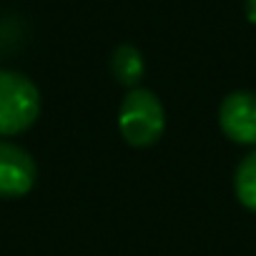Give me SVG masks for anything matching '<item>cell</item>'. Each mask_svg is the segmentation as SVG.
I'll return each mask as SVG.
<instances>
[{
  "mask_svg": "<svg viewBox=\"0 0 256 256\" xmlns=\"http://www.w3.org/2000/svg\"><path fill=\"white\" fill-rule=\"evenodd\" d=\"M234 188H236V196L238 201L256 211V151H251L236 168V176H234Z\"/></svg>",
  "mask_w": 256,
  "mask_h": 256,
  "instance_id": "obj_6",
  "label": "cell"
},
{
  "mask_svg": "<svg viewBox=\"0 0 256 256\" xmlns=\"http://www.w3.org/2000/svg\"><path fill=\"white\" fill-rule=\"evenodd\" d=\"M166 128V110L161 100L146 88H131L118 108V131L128 146H154Z\"/></svg>",
  "mask_w": 256,
  "mask_h": 256,
  "instance_id": "obj_1",
  "label": "cell"
},
{
  "mask_svg": "<svg viewBox=\"0 0 256 256\" xmlns=\"http://www.w3.org/2000/svg\"><path fill=\"white\" fill-rule=\"evenodd\" d=\"M218 123L228 141L241 146L256 144V93L234 90L221 100Z\"/></svg>",
  "mask_w": 256,
  "mask_h": 256,
  "instance_id": "obj_3",
  "label": "cell"
},
{
  "mask_svg": "<svg viewBox=\"0 0 256 256\" xmlns=\"http://www.w3.org/2000/svg\"><path fill=\"white\" fill-rule=\"evenodd\" d=\"M246 16L251 23H256V0H246Z\"/></svg>",
  "mask_w": 256,
  "mask_h": 256,
  "instance_id": "obj_7",
  "label": "cell"
},
{
  "mask_svg": "<svg viewBox=\"0 0 256 256\" xmlns=\"http://www.w3.org/2000/svg\"><path fill=\"white\" fill-rule=\"evenodd\" d=\"M40 93L30 78L16 70H0V136H16L36 123Z\"/></svg>",
  "mask_w": 256,
  "mask_h": 256,
  "instance_id": "obj_2",
  "label": "cell"
},
{
  "mask_svg": "<svg viewBox=\"0 0 256 256\" xmlns=\"http://www.w3.org/2000/svg\"><path fill=\"white\" fill-rule=\"evenodd\" d=\"M110 70H113V78L120 86L136 88V83L146 73V63H144L141 50L134 48V46H118L110 56Z\"/></svg>",
  "mask_w": 256,
  "mask_h": 256,
  "instance_id": "obj_5",
  "label": "cell"
},
{
  "mask_svg": "<svg viewBox=\"0 0 256 256\" xmlns=\"http://www.w3.org/2000/svg\"><path fill=\"white\" fill-rule=\"evenodd\" d=\"M36 161L26 148L0 141V198L26 196L36 184Z\"/></svg>",
  "mask_w": 256,
  "mask_h": 256,
  "instance_id": "obj_4",
  "label": "cell"
}]
</instances>
